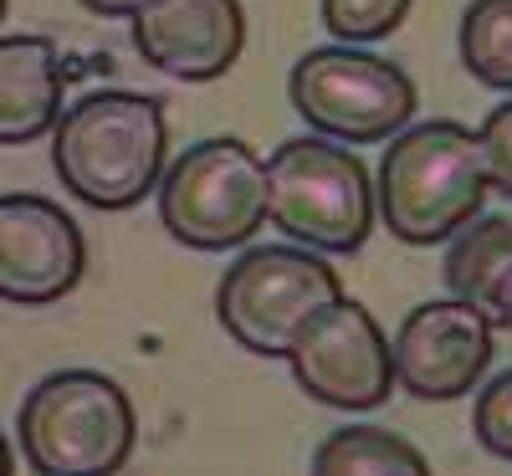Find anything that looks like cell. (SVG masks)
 <instances>
[{
    "mask_svg": "<svg viewBox=\"0 0 512 476\" xmlns=\"http://www.w3.org/2000/svg\"><path fill=\"white\" fill-rule=\"evenodd\" d=\"M487 154L482 139L456 118L410 123L379 159L374 205L379 221L405 246H441L472 226L487 205Z\"/></svg>",
    "mask_w": 512,
    "mask_h": 476,
    "instance_id": "obj_1",
    "label": "cell"
},
{
    "mask_svg": "<svg viewBox=\"0 0 512 476\" xmlns=\"http://www.w3.org/2000/svg\"><path fill=\"white\" fill-rule=\"evenodd\" d=\"M169 123L159 98L103 88L62 108L52 128V169L67 195L93 210H134L159 190Z\"/></svg>",
    "mask_w": 512,
    "mask_h": 476,
    "instance_id": "obj_2",
    "label": "cell"
},
{
    "mask_svg": "<svg viewBox=\"0 0 512 476\" xmlns=\"http://www.w3.org/2000/svg\"><path fill=\"white\" fill-rule=\"evenodd\" d=\"M16 441L36 476H113L134 456L139 415L118 379L62 369L21 400Z\"/></svg>",
    "mask_w": 512,
    "mask_h": 476,
    "instance_id": "obj_3",
    "label": "cell"
},
{
    "mask_svg": "<svg viewBox=\"0 0 512 476\" xmlns=\"http://www.w3.org/2000/svg\"><path fill=\"white\" fill-rule=\"evenodd\" d=\"M374 185L359 154L333 139H287L267 159V221L308 251L354 256L374 226Z\"/></svg>",
    "mask_w": 512,
    "mask_h": 476,
    "instance_id": "obj_4",
    "label": "cell"
},
{
    "mask_svg": "<svg viewBox=\"0 0 512 476\" xmlns=\"http://www.w3.org/2000/svg\"><path fill=\"white\" fill-rule=\"evenodd\" d=\"M159 221L190 251H231L267 226V159L246 139H200L159 175Z\"/></svg>",
    "mask_w": 512,
    "mask_h": 476,
    "instance_id": "obj_5",
    "label": "cell"
},
{
    "mask_svg": "<svg viewBox=\"0 0 512 476\" xmlns=\"http://www.w3.org/2000/svg\"><path fill=\"white\" fill-rule=\"evenodd\" d=\"M333 297H344L338 272L308 246H246L216 287V318L246 354L287 359L297 328Z\"/></svg>",
    "mask_w": 512,
    "mask_h": 476,
    "instance_id": "obj_6",
    "label": "cell"
},
{
    "mask_svg": "<svg viewBox=\"0 0 512 476\" xmlns=\"http://www.w3.org/2000/svg\"><path fill=\"white\" fill-rule=\"evenodd\" d=\"M287 98L308 128L338 144H390L415 118V82L364 47H313L287 77Z\"/></svg>",
    "mask_w": 512,
    "mask_h": 476,
    "instance_id": "obj_7",
    "label": "cell"
},
{
    "mask_svg": "<svg viewBox=\"0 0 512 476\" xmlns=\"http://www.w3.org/2000/svg\"><path fill=\"white\" fill-rule=\"evenodd\" d=\"M292 379L328 410H379L395 389V354L374 313L354 297H333L297 328L287 349Z\"/></svg>",
    "mask_w": 512,
    "mask_h": 476,
    "instance_id": "obj_8",
    "label": "cell"
},
{
    "mask_svg": "<svg viewBox=\"0 0 512 476\" xmlns=\"http://www.w3.org/2000/svg\"><path fill=\"white\" fill-rule=\"evenodd\" d=\"M395 384L415 400H461L492 364V323L461 297H436L405 313L395 328Z\"/></svg>",
    "mask_w": 512,
    "mask_h": 476,
    "instance_id": "obj_9",
    "label": "cell"
},
{
    "mask_svg": "<svg viewBox=\"0 0 512 476\" xmlns=\"http://www.w3.org/2000/svg\"><path fill=\"white\" fill-rule=\"evenodd\" d=\"M88 241L47 195H0V297L41 308L82 282Z\"/></svg>",
    "mask_w": 512,
    "mask_h": 476,
    "instance_id": "obj_10",
    "label": "cell"
},
{
    "mask_svg": "<svg viewBox=\"0 0 512 476\" xmlns=\"http://www.w3.org/2000/svg\"><path fill=\"white\" fill-rule=\"evenodd\" d=\"M139 57L175 82H216L246 47L241 0H154L134 16Z\"/></svg>",
    "mask_w": 512,
    "mask_h": 476,
    "instance_id": "obj_11",
    "label": "cell"
},
{
    "mask_svg": "<svg viewBox=\"0 0 512 476\" xmlns=\"http://www.w3.org/2000/svg\"><path fill=\"white\" fill-rule=\"evenodd\" d=\"M62 57L47 36H0V144H31L62 118Z\"/></svg>",
    "mask_w": 512,
    "mask_h": 476,
    "instance_id": "obj_12",
    "label": "cell"
},
{
    "mask_svg": "<svg viewBox=\"0 0 512 476\" xmlns=\"http://www.w3.org/2000/svg\"><path fill=\"white\" fill-rule=\"evenodd\" d=\"M446 292L472 302L492 328H512V215H477L446 241Z\"/></svg>",
    "mask_w": 512,
    "mask_h": 476,
    "instance_id": "obj_13",
    "label": "cell"
},
{
    "mask_svg": "<svg viewBox=\"0 0 512 476\" xmlns=\"http://www.w3.org/2000/svg\"><path fill=\"white\" fill-rule=\"evenodd\" d=\"M313 476H431V461L395 430L344 425L313 451Z\"/></svg>",
    "mask_w": 512,
    "mask_h": 476,
    "instance_id": "obj_14",
    "label": "cell"
},
{
    "mask_svg": "<svg viewBox=\"0 0 512 476\" xmlns=\"http://www.w3.org/2000/svg\"><path fill=\"white\" fill-rule=\"evenodd\" d=\"M461 62L482 88L512 93V0H472L466 6Z\"/></svg>",
    "mask_w": 512,
    "mask_h": 476,
    "instance_id": "obj_15",
    "label": "cell"
},
{
    "mask_svg": "<svg viewBox=\"0 0 512 476\" xmlns=\"http://www.w3.org/2000/svg\"><path fill=\"white\" fill-rule=\"evenodd\" d=\"M410 11V0H323V26L333 31V41H349V47H364V41L390 36Z\"/></svg>",
    "mask_w": 512,
    "mask_h": 476,
    "instance_id": "obj_16",
    "label": "cell"
},
{
    "mask_svg": "<svg viewBox=\"0 0 512 476\" xmlns=\"http://www.w3.org/2000/svg\"><path fill=\"white\" fill-rule=\"evenodd\" d=\"M472 430L487 456L512 461V369L487 379V389L477 395V410H472Z\"/></svg>",
    "mask_w": 512,
    "mask_h": 476,
    "instance_id": "obj_17",
    "label": "cell"
},
{
    "mask_svg": "<svg viewBox=\"0 0 512 476\" xmlns=\"http://www.w3.org/2000/svg\"><path fill=\"white\" fill-rule=\"evenodd\" d=\"M477 139H482V154H487V180H492V190L512 195V98L497 103V108L482 118Z\"/></svg>",
    "mask_w": 512,
    "mask_h": 476,
    "instance_id": "obj_18",
    "label": "cell"
},
{
    "mask_svg": "<svg viewBox=\"0 0 512 476\" xmlns=\"http://www.w3.org/2000/svg\"><path fill=\"white\" fill-rule=\"evenodd\" d=\"M77 6L103 16V21H134L144 6H154V0H77Z\"/></svg>",
    "mask_w": 512,
    "mask_h": 476,
    "instance_id": "obj_19",
    "label": "cell"
},
{
    "mask_svg": "<svg viewBox=\"0 0 512 476\" xmlns=\"http://www.w3.org/2000/svg\"><path fill=\"white\" fill-rule=\"evenodd\" d=\"M0 476H16V451H11L6 436H0Z\"/></svg>",
    "mask_w": 512,
    "mask_h": 476,
    "instance_id": "obj_20",
    "label": "cell"
},
{
    "mask_svg": "<svg viewBox=\"0 0 512 476\" xmlns=\"http://www.w3.org/2000/svg\"><path fill=\"white\" fill-rule=\"evenodd\" d=\"M6 6H11V0H0V21H6Z\"/></svg>",
    "mask_w": 512,
    "mask_h": 476,
    "instance_id": "obj_21",
    "label": "cell"
}]
</instances>
